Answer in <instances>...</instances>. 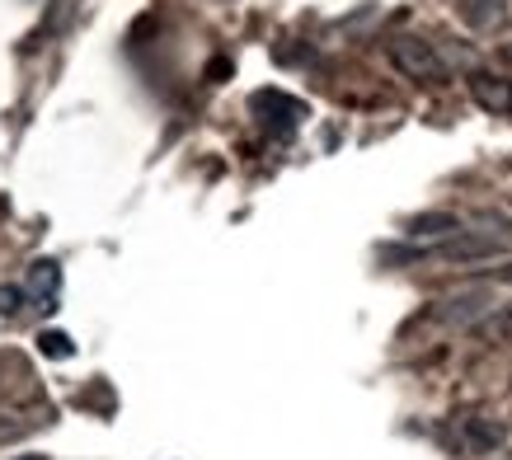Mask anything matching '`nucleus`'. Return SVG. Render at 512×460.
Returning a JSON list of instances; mask_svg holds the SVG:
<instances>
[{"label":"nucleus","mask_w":512,"mask_h":460,"mask_svg":"<svg viewBox=\"0 0 512 460\" xmlns=\"http://www.w3.org/2000/svg\"><path fill=\"white\" fill-rule=\"evenodd\" d=\"M498 254H508V245H503L498 235H475V230H456L451 240H442V245H433V249H409V254L390 249L386 259H390V263H400V259H437V263H456V268H470V263L498 259Z\"/></svg>","instance_id":"obj_1"},{"label":"nucleus","mask_w":512,"mask_h":460,"mask_svg":"<svg viewBox=\"0 0 512 460\" xmlns=\"http://www.w3.org/2000/svg\"><path fill=\"white\" fill-rule=\"evenodd\" d=\"M386 57H390V66H395L404 80H414V85H447V80H451L447 62L437 57V47L423 43V38H409V33L390 38Z\"/></svg>","instance_id":"obj_2"},{"label":"nucleus","mask_w":512,"mask_h":460,"mask_svg":"<svg viewBox=\"0 0 512 460\" xmlns=\"http://www.w3.org/2000/svg\"><path fill=\"white\" fill-rule=\"evenodd\" d=\"M249 113L259 118L264 132H273V137H292L296 123L306 118V104L292 99V94H282V90H254L249 94Z\"/></svg>","instance_id":"obj_3"},{"label":"nucleus","mask_w":512,"mask_h":460,"mask_svg":"<svg viewBox=\"0 0 512 460\" xmlns=\"http://www.w3.org/2000/svg\"><path fill=\"white\" fill-rule=\"evenodd\" d=\"M470 99H475L484 113L512 118V80H508V76H489V71H475V76H470Z\"/></svg>","instance_id":"obj_4"},{"label":"nucleus","mask_w":512,"mask_h":460,"mask_svg":"<svg viewBox=\"0 0 512 460\" xmlns=\"http://www.w3.org/2000/svg\"><path fill=\"white\" fill-rule=\"evenodd\" d=\"M456 432H461V451H466V456H489V451L503 446V428H498L494 418L466 414L461 423H456Z\"/></svg>","instance_id":"obj_5"},{"label":"nucleus","mask_w":512,"mask_h":460,"mask_svg":"<svg viewBox=\"0 0 512 460\" xmlns=\"http://www.w3.org/2000/svg\"><path fill=\"white\" fill-rule=\"evenodd\" d=\"M456 15H461L466 29L494 33L508 24V0H456Z\"/></svg>","instance_id":"obj_6"},{"label":"nucleus","mask_w":512,"mask_h":460,"mask_svg":"<svg viewBox=\"0 0 512 460\" xmlns=\"http://www.w3.org/2000/svg\"><path fill=\"white\" fill-rule=\"evenodd\" d=\"M494 306V296L489 292H461V296H447L442 306H437V320L442 324H480Z\"/></svg>","instance_id":"obj_7"},{"label":"nucleus","mask_w":512,"mask_h":460,"mask_svg":"<svg viewBox=\"0 0 512 460\" xmlns=\"http://www.w3.org/2000/svg\"><path fill=\"white\" fill-rule=\"evenodd\" d=\"M29 282H33V296L43 301V310H57V292H62V273H57V263L38 259L33 263V273H29Z\"/></svg>","instance_id":"obj_8"},{"label":"nucleus","mask_w":512,"mask_h":460,"mask_svg":"<svg viewBox=\"0 0 512 460\" xmlns=\"http://www.w3.org/2000/svg\"><path fill=\"white\" fill-rule=\"evenodd\" d=\"M404 230H409V235H437V230H461V221L447 212H423V216H409Z\"/></svg>","instance_id":"obj_9"},{"label":"nucleus","mask_w":512,"mask_h":460,"mask_svg":"<svg viewBox=\"0 0 512 460\" xmlns=\"http://www.w3.org/2000/svg\"><path fill=\"white\" fill-rule=\"evenodd\" d=\"M38 353L52 357V362H66L76 348H71V338H66L62 329H47V334H38Z\"/></svg>","instance_id":"obj_10"},{"label":"nucleus","mask_w":512,"mask_h":460,"mask_svg":"<svg viewBox=\"0 0 512 460\" xmlns=\"http://www.w3.org/2000/svg\"><path fill=\"white\" fill-rule=\"evenodd\" d=\"M24 310V292L19 287H0V315H19Z\"/></svg>","instance_id":"obj_11"},{"label":"nucleus","mask_w":512,"mask_h":460,"mask_svg":"<svg viewBox=\"0 0 512 460\" xmlns=\"http://www.w3.org/2000/svg\"><path fill=\"white\" fill-rule=\"evenodd\" d=\"M484 329H489V334H512V306H503L494 320H484Z\"/></svg>","instance_id":"obj_12"},{"label":"nucleus","mask_w":512,"mask_h":460,"mask_svg":"<svg viewBox=\"0 0 512 460\" xmlns=\"http://www.w3.org/2000/svg\"><path fill=\"white\" fill-rule=\"evenodd\" d=\"M15 460H47V456H15Z\"/></svg>","instance_id":"obj_13"}]
</instances>
